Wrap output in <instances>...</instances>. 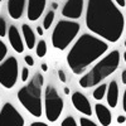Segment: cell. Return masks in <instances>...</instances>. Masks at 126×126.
Returning <instances> with one entry per match:
<instances>
[{
	"label": "cell",
	"instance_id": "obj_1",
	"mask_svg": "<svg viewBox=\"0 0 126 126\" xmlns=\"http://www.w3.org/2000/svg\"><path fill=\"white\" fill-rule=\"evenodd\" d=\"M86 25L100 38L116 43L122 35L125 20L112 0H88Z\"/></svg>",
	"mask_w": 126,
	"mask_h": 126
},
{
	"label": "cell",
	"instance_id": "obj_2",
	"mask_svg": "<svg viewBox=\"0 0 126 126\" xmlns=\"http://www.w3.org/2000/svg\"><path fill=\"white\" fill-rule=\"evenodd\" d=\"M107 43L92 34H82L67 56V63L75 75H82L93 62L107 52Z\"/></svg>",
	"mask_w": 126,
	"mask_h": 126
},
{
	"label": "cell",
	"instance_id": "obj_3",
	"mask_svg": "<svg viewBox=\"0 0 126 126\" xmlns=\"http://www.w3.org/2000/svg\"><path fill=\"white\" fill-rule=\"evenodd\" d=\"M44 83V77L37 73L27 86L22 87L18 92V100L22 106L34 117H40L43 113L42 103V87Z\"/></svg>",
	"mask_w": 126,
	"mask_h": 126
},
{
	"label": "cell",
	"instance_id": "obj_4",
	"mask_svg": "<svg viewBox=\"0 0 126 126\" xmlns=\"http://www.w3.org/2000/svg\"><path fill=\"white\" fill-rule=\"evenodd\" d=\"M119 64H120V52L119 50L110 52L106 57H103L98 63H96L93 68L88 71V73H86L79 79V86L82 88H91L93 86H97L105 78L111 76L119 68Z\"/></svg>",
	"mask_w": 126,
	"mask_h": 126
},
{
	"label": "cell",
	"instance_id": "obj_5",
	"mask_svg": "<svg viewBox=\"0 0 126 126\" xmlns=\"http://www.w3.org/2000/svg\"><path fill=\"white\" fill-rule=\"evenodd\" d=\"M81 27L72 20H61L52 33V44L59 50H64L78 34Z\"/></svg>",
	"mask_w": 126,
	"mask_h": 126
},
{
	"label": "cell",
	"instance_id": "obj_6",
	"mask_svg": "<svg viewBox=\"0 0 126 126\" xmlns=\"http://www.w3.org/2000/svg\"><path fill=\"white\" fill-rule=\"evenodd\" d=\"M64 102L54 87L48 86L44 92V112L49 122H56L62 115Z\"/></svg>",
	"mask_w": 126,
	"mask_h": 126
},
{
	"label": "cell",
	"instance_id": "obj_7",
	"mask_svg": "<svg viewBox=\"0 0 126 126\" xmlns=\"http://www.w3.org/2000/svg\"><path fill=\"white\" fill-rule=\"evenodd\" d=\"M18 79V61L9 57L0 64V85L4 88H13Z\"/></svg>",
	"mask_w": 126,
	"mask_h": 126
},
{
	"label": "cell",
	"instance_id": "obj_8",
	"mask_svg": "<svg viewBox=\"0 0 126 126\" xmlns=\"http://www.w3.org/2000/svg\"><path fill=\"white\" fill-rule=\"evenodd\" d=\"M0 126H24L23 116L9 102H6L0 110Z\"/></svg>",
	"mask_w": 126,
	"mask_h": 126
},
{
	"label": "cell",
	"instance_id": "obj_9",
	"mask_svg": "<svg viewBox=\"0 0 126 126\" xmlns=\"http://www.w3.org/2000/svg\"><path fill=\"white\" fill-rule=\"evenodd\" d=\"M83 12V0H67L62 9V15L64 18L76 20L79 19Z\"/></svg>",
	"mask_w": 126,
	"mask_h": 126
},
{
	"label": "cell",
	"instance_id": "obj_10",
	"mask_svg": "<svg viewBox=\"0 0 126 126\" xmlns=\"http://www.w3.org/2000/svg\"><path fill=\"white\" fill-rule=\"evenodd\" d=\"M72 105L78 112L86 115V116H91L92 115V109H91V103L88 98L83 94L82 92H75L72 94Z\"/></svg>",
	"mask_w": 126,
	"mask_h": 126
},
{
	"label": "cell",
	"instance_id": "obj_11",
	"mask_svg": "<svg viewBox=\"0 0 126 126\" xmlns=\"http://www.w3.org/2000/svg\"><path fill=\"white\" fill-rule=\"evenodd\" d=\"M47 0H28V19L35 22L40 18L46 9Z\"/></svg>",
	"mask_w": 126,
	"mask_h": 126
},
{
	"label": "cell",
	"instance_id": "obj_12",
	"mask_svg": "<svg viewBox=\"0 0 126 126\" xmlns=\"http://www.w3.org/2000/svg\"><path fill=\"white\" fill-rule=\"evenodd\" d=\"M8 38L10 42V46L13 47V49L16 53H23L24 52V43H23V38L20 35L19 30L15 25H10L8 30Z\"/></svg>",
	"mask_w": 126,
	"mask_h": 126
},
{
	"label": "cell",
	"instance_id": "obj_13",
	"mask_svg": "<svg viewBox=\"0 0 126 126\" xmlns=\"http://www.w3.org/2000/svg\"><path fill=\"white\" fill-rule=\"evenodd\" d=\"M25 8V0H9L8 1V13L10 18L18 20L22 18Z\"/></svg>",
	"mask_w": 126,
	"mask_h": 126
},
{
	"label": "cell",
	"instance_id": "obj_14",
	"mask_svg": "<svg viewBox=\"0 0 126 126\" xmlns=\"http://www.w3.org/2000/svg\"><path fill=\"white\" fill-rule=\"evenodd\" d=\"M94 112H96V116L100 121V124L102 126H110L111 121H112V116H111V111L102 103H97L94 106Z\"/></svg>",
	"mask_w": 126,
	"mask_h": 126
},
{
	"label": "cell",
	"instance_id": "obj_15",
	"mask_svg": "<svg viewBox=\"0 0 126 126\" xmlns=\"http://www.w3.org/2000/svg\"><path fill=\"white\" fill-rule=\"evenodd\" d=\"M117 101H119V86L117 83L112 81L109 85V90H107V102L109 106L111 109L117 106Z\"/></svg>",
	"mask_w": 126,
	"mask_h": 126
},
{
	"label": "cell",
	"instance_id": "obj_16",
	"mask_svg": "<svg viewBox=\"0 0 126 126\" xmlns=\"http://www.w3.org/2000/svg\"><path fill=\"white\" fill-rule=\"evenodd\" d=\"M22 32H23V38L25 42V46L28 47V49H33L35 47V34L33 33L32 28L28 24H23Z\"/></svg>",
	"mask_w": 126,
	"mask_h": 126
},
{
	"label": "cell",
	"instance_id": "obj_17",
	"mask_svg": "<svg viewBox=\"0 0 126 126\" xmlns=\"http://www.w3.org/2000/svg\"><path fill=\"white\" fill-rule=\"evenodd\" d=\"M106 90H107V86L105 85V83L100 85L97 88H94V91H93V93H92L93 98H94V100H97V101L102 100V98H103V96L106 94Z\"/></svg>",
	"mask_w": 126,
	"mask_h": 126
},
{
	"label": "cell",
	"instance_id": "obj_18",
	"mask_svg": "<svg viewBox=\"0 0 126 126\" xmlns=\"http://www.w3.org/2000/svg\"><path fill=\"white\" fill-rule=\"evenodd\" d=\"M35 53H37V56H38L39 58H43V57L47 54V44H46L44 40L38 42L37 48H35Z\"/></svg>",
	"mask_w": 126,
	"mask_h": 126
},
{
	"label": "cell",
	"instance_id": "obj_19",
	"mask_svg": "<svg viewBox=\"0 0 126 126\" xmlns=\"http://www.w3.org/2000/svg\"><path fill=\"white\" fill-rule=\"evenodd\" d=\"M53 20H54V12H48L44 16V20H43V28L44 29H49L52 23H53Z\"/></svg>",
	"mask_w": 126,
	"mask_h": 126
},
{
	"label": "cell",
	"instance_id": "obj_20",
	"mask_svg": "<svg viewBox=\"0 0 126 126\" xmlns=\"http://www.w3.org/2000/svg\"><path fill=\"white\" fill-rule=\"evenodd\" d=\"M6 54H8V48H6L4 42L0 39V62L4 61V58L6 57Z\"/></svg>",
	"mask_w": 126,
	"mask_h": 126
},
{
	"label": "cell",
	"instance_id": "obj_21",
	"mask_svg": "<svg viewBox=\"0 0 126 126\" xmlns=\"http://www.w3.org/2000/svg\"><path fill=\"white\" fill-rule=\"evenodd\" d=\"M61 126H77V122L72 116H67L64 120L62 121Z\"/></svg>",
	"mask_w": 126,
	"mask_h": 126
},
{
	"label": "cell",
	"instance_id": "obj_22",
	"mask_svg": "<svg viewBox=\"0 0 126 126\" xmlns=\"http://www.w3.org/2000/svg\"><path fill=\"white\" fill-rule=\"evenodd\" d=\"M79 125L81 126H97L92 120H90L87 117H81L79 119Z\"/></svg>",
	"mask_w": 126,
	"mask_h": 126
},
{
	"label": "cell",
	"instance_id": "obj_23",
	"mask_svg": "<svg viewBox=\"0 0 126 126\" xmlns=\"http://www.w3.org/2000/svg\"><path fill=\"white\" fill-rule=\"evenodd\" d=\"M6 35V23L3 18H0V37Z\"/></svg>",
	"mask_w": 126,
	"mask_h": 126
},
{
	"label": "cell",
	"instance_id": "obj_24",
	"mask_svg": "<svg viewBox=\"0 0 126 126\" xmlns=\"http://www.w3.org/2000/svg\"><path fill=\"white\" fill-rule=\"evenodd\" d=\"M28 77H29V69L28 68H23L22 69V81L23 82H27L28 81Z\"/></svg>",
	"mask_w": 126,
	"mask_h": 126
},
{
	"label": "cell",
	"instance_id": "obj_25",
	"mask_svg": "<svg viewBox=\"0 0 126 126\" xmlns=\"http://www.w3.org/2000/svg\"><path fill=\"white\" fill-rule=\"evenodd\" d=\"M58 78H59V81H61V82H63V83H64V82L67 81V77H66V73L63 72L62 69H61V71H58Z\"/></svg>",
	"mask_w": 126,
	"mask_h": 126
},
{
	"label": "cell",
	"instance_id": "obj_26",
	"mask_svg": "<svg viewBox=\"0 0 126 126\" xmlns=\"http://www.w3.org/2000/svg\"><path fill=\"white\" fill-rule=\"evenodd\" d=\"M24 61H25V63L28 66H34V59H33V57L32 56H25L24 57Z\"/></svg>",
	"mask_w": 126,
	"mask_h": 126
},
{
	"label": "cell",
	"instance_id": "obj_27",
	"mask_svg": "<svg viewBox=\"0 0 126 126\" xmlns=\"http://www.w3.org/2000/svg\"><path fill=\"white\" fill-rule=\"evenodd\" d=\"M122 107H124V111L126 112V90L124 92V98H122Z\"/></svg>",
	"mask_w": 126,
	"mask_h": 126
},
{
	"label": "cell",
	"instance_id": "obj_28",
	"mask_svg": "<svg viewBox=\"0 0 126 126\" xmlns=\"http://www.w3.org/2000/svg\"><path fill=\"white\" fill-rule=\"evenodd\" d=\"M30 126H48L46 122H40V121H35V122H33Z\"/></svg>",
	"mask_w": 126,
	"mask_h": 126
},
{
	"label": "cell",
	"instance_id": "obj_29",
	"mask_svg": "<svg viewBox=\"0 0 126 126\" xmlns=\"http://www.w3.org/2000/svg\"><path fill=\"white\" fill-rule=\"evenodd\" d=\"M115 3H116L119 6H125V5H126L125 0H115Z\"/></svg>",
	"mask_w": 126,
	"mask_h": 126
},
{
	"label": "cell",
	"instance_id": "obj_30",
	"mask_svg": "<svg viewBox=\"0 0 126 126\" xmlns=\"http://www.w3.org/2000/svg\"><path fill=\"white\" fill-rule=\"evenodd\" d=\"M125 121H126V117H125V116H122V115L117 117V122H119V124H124Z\"/></svg>",
	"mask_w": 126,
	"mask_h": 126
},
{
	"label": "cell",
	"instance_id": "obj_31",
	"mask_svg": "<svg viewBox=\"0 0 126 126\" xmlns=\"http://www.w3.org/2000/svg\"><path fill=\"white\" fill-rule=\"evenodd\" d=\"M121 81H122V83H124V85H126V69L122 72V75H121Z\"/></svg>",
	"mask_w": 126,
	"mask_h": 126
},
{
	"label": "cell",
	"instance_id": "obj_32",
	"mask_svg": "<svg viewBox=\"0 0 126 126\" xmlns=\"http://www.w3.org/2000/svg\"><path fill=\"white\" fill-rule=\"evenodd\" d=\"M37 32H38L39 35H43V28H42V27H38L37 28Z\"/></svg>",
	"mask_w": 126,
	"mask_h": 126
},
{
	"label": "cell",
	"instance_id": "obj_33",
	"mask_svg": "<svg viewBox=\"0 0 126 126\" xmlns=\"http://www.w3.org/2000/svg\"><path fill=\"white\" fill-rule=\"evenodd\" d=\"M42 71H43V72H47V71H48V66L46 64V63H43V64H42Z\"/></svg>",
	"mask_w": 126,
	"mask_h": 126
},
{
	"label": "cell",
	"instance_id": "obj_34",
	"mask_svg": "<svg viewBox=\"0 0 126 126\" xmlns=\"http://www.w3.org/2000/svg\"><path fill=\"white\" fill-rule=\"evenodd\" d=\"M64 93L66 94H69V88L68 87H64Z\"/></svg>",
	"mask_w": 126,
	"mask_h": 126
},
{
	"label": "cell",
	"instance_id": "obj_35",
	"mask_svg": "<svg viewBox=\"0 0 126 126\" xmlns=\"http://www.w3.org/2000/svg\"><path fill=\"white\" fill-rule=\"evenodd\" d=\"M124 59H125V63H126V52L124 53Z\"/></svg>",
	"mask_w": 126,
	"mask_h": 126
},
{
	"label": "cell",
	"instance_id": "obj_36",
	"mask_svg": "<svg viewBox=\"0 0 126 126\" xmlns=\"http://www.w3.org/2000/svg\"><path fill=\"white\" fill-rule=\"evenodd\" d=\"M125 47H126V39H125Z\"/></svg>",
	"mask_w": 126,
	"mask_h": 126
},
{
	"label": "cell",
	"instance_id": "obj_37",
	"mask_svg": "<svg viewBox=\"0 0 126 126\" xmlns=\"http://www.w3.org/2000/svg\"><path fill=\"white\" fill-rule=\"evenodd\" d=\"M1 1H3V0H0V3H1Z\"/></svg>",
	"mask_w": 126,
	"mask_h": 126
}]
</instances>
